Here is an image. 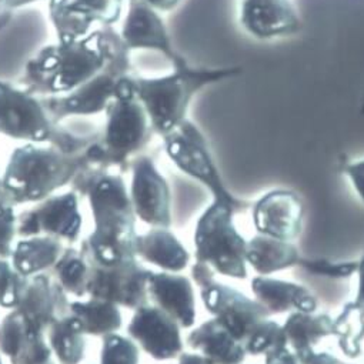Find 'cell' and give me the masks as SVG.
Returning <instances> with one entry per match:
<instances>
[{
	"label": "cell",
	"instance_id": "obj_43",
	"mask_svg": "<svg viewBox=\"0 0 364 364\" xmlns=\"http://www.w3.org/2000/svg\"><path fill=\"white\" fill-rule=\"evenodd\" d=\"M49 364H53V363H52V361H50V363H49Z\"/></svg>",
	"mask_w": 364,
	"mask_h": 364
},
{
	"label": "cell",
	"instance_id": "obj_15",
	"mask_svg": "<svg viewBox=\"0 0 364 364\" xmlns=\"http://www.w3.org/2000/svg\"><path fill=\"white\" fill-rule=\"evenodd\" d=\"M252 219L257 235L294 242L303 230V200L293 191H272L252 205Z\"/></svg>",
	"mask_w": 364,
	"mask_h": 364
},
{
	"label": "cell",
	"instance_id": "obj_25",
	"mask_svg": "<svg viewBox=\"0 0 364 364\" xmlns=\"http://www.w3.org/2000/svg\"><path fill=\"white\" fill-rule=\"evenodd\" d=\"M301 255L293 242L256 235L247 242L246 262L257 276H272L273 273L300 266Z\"/></svg>",
	"mask_w": 364,
	"mask_h": 364
},
{
	"label": "cell",
	"instance_id": "obj_24",
	"mask_svg": "<svg viewBox=\"0 0 364 364\" xmlns=\"http://www.w3.org/2000/svg\"><path fill=\"white\" fill-rule=\"evenodd\" d=\"M287 346L301 364H307L316 353V346L331 336L333 317L327 313L294 311L283 324Z\"/></svg>",
	"mask_w": 364,
	"mask_h": 364
},
{
	"label": "cell",
	"instance_id": "obj_5",
	"mask_svg": "<svg viewBox=\"0 0 364 364\" xmlns=\"http://www.w3.org/2000/svg\"><path fill=\"white\" fill-rule=\"evenodd\" d=\"M106 126L103 139L96 146L99 159L113 164H124L130 156L139 153L151 139L149 116L136 96L134 76H123L114 96L106 107Z\"/></svg>",
	"mask_w": 364,
	"mask_h": 364
},
{
	"label": "cell",
	"instance_id": "obj_41",
	"mask_svg": "<svg viewBox=\"0 0 364 364\" xmlns=\"http://www.w3.org/2000/svg\"><path fill=\"white\" fill-rule=\"evenodd\" d=\"M177 364H212V363L196 351H193V353H185L183 351L178 355V363Z\"/></svg>",
	"mask_w": 364,
	"mask_h": 364
},
{
	"label": "cell",
	"instance_id": "obj_10",
	"mask_svg": "<svg viewBox=\"0 0 364 364\" xmlns=\"http://www.w3.org/2000/svg\"><path fill=\"white\" fill-rule=\"evenodd\" d=\"M0 134L29 143H43L52 140L55 124L36 95L0 82Z\"/></svg>",
	"mask_w": 364,
	"mask_h": 364
},
{
	"label": "cell",
	"instance_id": "obj_37",
	"mask_svg": "<svg viewBox=\"0 0 364 364\" xmlns=\"http://www.w3.org/2000/svg\"><path fill=\"white\" fill-rule=\"evenodd\" d=\"M264 364H301L289 346H280L264 354Z\"/></svg>",
	"mask_w": 364,
	"mask_h": 364
},
{
	"label": "cell",
	"instance_id": "obj_7",
	"mask_svg": "<svg viewBox=\"0 0 364 364\" xmlns=\"http://www.w3.org/2000/svg\"><path fill=\"white\" fill-rule=\"evenodd\" d=\"M163 144L173 164L198 180L212 193L215 200L228 203L236 213L252 208L249 202L233 196L226 188L205 134L192 120H183L174 130L163 136Z\"/></svg>",
	"mask_w": 364,
	"mask_h": 364
},
{
	"label": "cell",
	"instance_id": "obj_1",
	"mask_svg": "<svg viewBox=\"0 0 364 364\" xmlns=\"http://www.w3.org/2000/svg\"><path fill=\"white\" fill-rule=\"evenodd\" d=\"M120 35L110 28L46 46L26 65V85L33 95H68L82 87L109 65L129 56Z\"/></svg>",
	"mask_w": 364,
	"mask_h": 364
},
{
	"label": "cell",
	"instance_id": "obj_11",
	"mask_svg": "<svg viewBox=\"0 0 364 364\" xmlns=\"http://www.w3.org/2000/svg\"><path fill=\"white\" fill-rule=\"evenodd\" d=\"M130 200L136 219L151 228L171 226V195L167 180L147 156L132 163Z\"/></svg>",
	"mask_w": 364,
	"mask_h": 364
},
{
	"label": "cell",
	"instance_id": "obj_26",
	"mask_svg": "<svg viewBox=\"0 0 364 364\" xmlns=\"http://www.w3.org/2000/svg\"><path fill=\"white\" fill-rule=\"evenodd\" d=\"M65 247L50 236H32L19 240L12 252L14 267L25 277H32L53 269Z\"/></svg>",
	"mask_w": 364,
	"mask_h": 364
},
{
	"label": "cell",
	"instance_id": "obj_8",
	"mask_svg": "<svg viewBox=\"0 0 364 364\" xmlns=\"http://www.w3.org/2000/svg\"><path fill=\"white\" fill-rule=\"evenodd\" d=\"M191 273L200 290L206 310L240 341H245L252 330L270 316V311L260 301L245 296L229 284L219 283L208 264L195 260Z\"/></svg>",
	"mask_w": 364,
	"mask_h": 364
},
{
	"label": "cell",
	"instance_id": "obj_31",
	"mask_svg": "<svg viewBox=\"0 0 364 364\" xmlns=\"http://www.w3.org/2000/svg\"><path fill=\"white\" fill-rule=\"evenodd\" d=\"M243 344L247 355H264L280 346H287V340L283 326L267 317L252 330Z\"/></svg>",
	"mask_w": 364,
	"mask_h": 364
},
{
	"label": "cell",
	"instance_id": "obj_40",
	"mask_svg": "<svg viewBox=\"0 0 364 364\" xmlns=\"http://www.w3.org/2000/svg\"><path fill=\"white\" fill-rule=\"evenodd\" d=\"M307 364H351V363H344L338 360L336 355L321 351V353H314V355Z\"/></svg>",
	"mask_w": 364,
	"mask_h": 364
},
{
	"label": "cell",
	"instance_id": "obj_42",
	"mask_svg": "<svg viewBox=\"0 0 364 364\" xmlns=\"http://www.w3.org/2000/svg\"><path fill=\"white\" fill-rule=\"evenodd\" d=\"M0 364H4V361H2V357H0Z\"/></svg>",
	"mask_w": 364,
	"mask_h": 364
},
{
	"label": "cell",
	"instance_id": "obj_17",
	"mask_svg": "<svg viewBox=\"0 0 364 364\" xmlns=\"http://www.w3.org/2000/svg\"><path fill=\"white\" fill-rule=\"evenodd\" d=\"M239 21L259 41L287 38L301 26L291 0H240Z\"/></svg>",
	"mask_w": 364,
	"mask_h": 364
},
{
	"label": "cell",
	"instance_id": "obj_22",
	"mask_svg": "<svg viewBox=\"0 0 364 364\" xmlns=\"http://www.w3.org/2000/svg\"><path fill=\"white\" fill-rule=\"evenodd\" d=\"M186 344L212 364H243L247 357L243 341L215 317L195 327L189 333Z\"/></svg>",
	"mask_w": 364,
	"mask_h": 364
},
{
	"label": "cell",
	"instance_id": "obj_23",
	"mask_svg": "<svg viewBox=\"0 0 364 364\" xmlns=\"http://www.w3.org/2000/svg\"><path fill=\"white\" fill-rule=\"evenodd\" d=\"M136 256L170 273L183 272L191 264L188 249L173 232L164 228H151L144 235H137Z\"/></svg>",
	"mask_w": 364,
	"mask_h": 364
},
{
	"label": "cell",
	"instance_id": "obj_13",
	"mask_svg": "<svg viewBox=\"0 0 364 364\" xmlns=\"http://www.w3.org/2000/svg\"><path fill=\"white\" fill-rule=\"evenodd\" d=\"M124 0H49V12L59 42L87 36L92 25L110 28L123 11Z\"/></svg>",
	"mask_w": 364,
	"mask_h": 364
},
{
	"label": "cell",
	"instance_id": "obj_3",
	"mask_svg": "<svg viewBox=\"0 0 364 364\" xmlns=\"http://www.w3.org/2000/svg\"><path fill=\"white\" fill-rule=\"evenodd\" d=\"M240 73V66L196 69L186 63L161 77L134 76V92L149 116L153 133L163 137L188 119L192 100L202 89Z\"/></svg>",
	"mask_w": 364,
	"mask_h": 364
},
{
	"label": "cell",
	"instance_id": "obj_20",
	"mask_svg": "<svg viewBox=\"0 0 364 364\" xmlns=\"http://www.w3.org/2000/svg\"><path fill=\"white\" fill-rule=\"evenodd\" d=\"M0 353L11 364H49L53 354L46 334L33 330L18 310L0 323Z\"/></svg>",
	"mask_w": 364,
	"mask_h": 364
},
{
	"label": "cell",
	"instance_id": "obj_30",
	"mask_svg": "<svg viewBox=\"0 0 364 364\" xmlns=\"http://www.w3.org/2000/svg\"><path fill=\"white\" fill-rule=\"evenodd\" d=\"M52 270L55 282L66 294L76 297L87 294L89 264L83 252L73 247L65 249Z\"/></svg>",
	"mask_w": 364,
	"mask_h": 364
},
{
	"label": "cell",
	"instance_id": "obj_18",
	"mask_svg": "<svg viewBox=\"0 0 364 364\" xmlns=\"http://www.w3.org/2000/svg\"><path fill=\"white\" fill-rule=\"evenodd\" d=\"M66 293L45 273L29 277L18 310L36 331L45 333L62 316L70 313Z\"/></svg>",
	"mask_w": 364,
	"mask_h": 364
},
{
	"label": "cell",
	"instance_id": "obj_19",
	"mask_svg": "<svg viewBox=\"0 0 364 364\" xmlns=\"http://www.w3.org/2000/svg\"><path fill=\"white\" fill-rule=\"evenodd\" d=\"M147 291L154 306L173 317L181 328H192L196 324V296L189 277L180 273L151 272Z\"/></svg>",
	"mask_w": 364,
	"mask_h": 364
},
{
	"label": "cell",
	"instance_id": "obj_33",
	"mask_svg": "<svg viewBox=\"0 0 364 364\" xmlns=\"http://www.w3.org/2000/svg\"><path fill=\"white\" fill-rule=\"evenodd\" d=\"M28 280L8 259H0V307L15 310L19 306Z\"/></svg>",
	"mask_w": 364,
	"mask_h": 364
},
{
	"label": "cell",
	"instance_id": "obj_32",
	"mask_svg": "<svg viewBox=\"0 0 364 364\" xmlns=\"http://www.w3.org/2000/svg\"><path fill=\"white\" fill-rule=\"evenodd\" d=\"M139 346L130 338L117 333L103 337L100 364H139Z\"/></svg>",
	"mask_w": 364,
	"mask_h": 364
},
{
	"label": "cell",
	"instance_id": "obj_2",
	"mask_svg": "<svg viewBox=\"0 0 364 364\" xmlns=\"http://www.w3.org/2000/svg\"><path fill=\"white\" fill-rule=\"evenodd\" d=\"M87 196L95 230L86 240L85 250L102 264L137 259L136 215L123 178L99 176L89 186Z\"/></svg>",
	"mask_w": 364,
	"mask_h": 364
},
{
	"label": "cell",
	"instance_id": "obj_4",
	"mask_svg": "<svg viewBox=\"0 0 364 364\" xmlns=\"http://www.w3.org/2000/svg\"><path fill=\"white\" fill-rule=\"evenodd\" d=\"M75 171V163L65 153L28 143L12 153L2 181L15 205L39 203L66 186Z\"/></svg>",
	"mask_w": 364,
	"mask_h": 364
},
{
	"label": "cell",
	"instance_id": "obj_39",
	"mask_svg": "<svg viewBox=\"0 0 364 364\" xmlns=\"http://www.w3.org/2000/svg\"><path fill=\"white\" fill-rule=\"evenodd\" d=\"M157 12H173L183 0H141Z\"/></svg>",
	"mask_w": 364,
	"mask_h": 364
},
{
	"label": "cell",
	"instance_id": "obj_27",
	"mask_svg": "<svg viewBox=\"0 0 364 364\" xmlns=\"http://www.w3.org/2000/svg\"><path fill=\"white\" fill-rule=\"evenodd\" d=\"M69 309L79 318L85 336L105 337L117 333L123 323L119 306L106 300L90 297L87 301L70 303Z\"/></svg>",
	"mask_w": 364,
	"mask_h": 364
},
{
	"label": "cell",
	"instance_id": "obj_36",
	"mask_svg": "<svg viewBox=\"0 0 364 364\" xmlns=\"http://www.w3.org/2000/svg\"><path fill=\"white\" fill-rule=\"evenodd\" d=\"M343 174L351 181V185L364 205V159L347 161L341 166Z\"/></svg>",
	"mask_w": 364,
	"mask_h": 364
},
{
	"label": "cell",
	"instance_id": "obj_12",
	"mask_svg": "<svg viewBox=\"0 0 364 364\" xmlns=\"http://www.w3.org/2000/svg\"><path fill=\"white\" fill-rule=\"evenodd\" d=\"M82 229L79 200L75 192L49 196L18 218V235L23 237L50 236L75 243Z\"/></svg>",
	"mask_w": 364,
	"mask_h": 364
},
{
	"label": "cell",
	"instance_id": "obj_34",
	"mask_svg": "<svg viewBox=\"0 0 364 364\" xmlns=\"http://www.w3.org/2000/svg\"><path fill=\"white\" fill-rule=\"evenodd\" d=\"M358 262H331L327 259H301L300 267L311 274L333 277V279H346L357 273Z\"/></svg>",
	"mask_w": 364,
	"mask_h": 364
},
{
	"label": "cell",
	"instance_id": "obj_21",
	"mask_svg": "<svg viewBox=\"0 0 364 364\" xmlns=\"http://www.w3.org/2000/svg\"><path fill=\"white\" fill-rule=\"evenodd\" d=\"M250 286L256 300L260 301L270 314L317 311V297L303 284L270 276H256Z\"/></svg>",
	"mask_w": 364,
	"mask_h": 364
},
{
	"label": "cell",
	"instance_id": "obj_28",
	"mask_svg": "<svg viewBox=\"0 0 364 364\" xmlns=\"http://www.w3.org/2000/svg\"><path fill=\"white\" fill-rule=\"evenodd\" d=\"M48 343L60 364H79L85 357V333L72 313L59 317L48 328Z\"/></svg>",
	"mask_w": 364,
	"mask_h": 364
},
{
	"label": "cell",
	"instance_id": "obj_38",
	"mask_svg": "<svg viewBox=\"0 0 364 364\" xmlns=\"http://www.w3.org/2000/svg\"><path fill=\"white\" fill-rule=\"evenodd\" d=\"M357 262H358V264H357V273L355 274H357L358 283H357V294H355V299L353 301L364 313V255Z\"/></svg>",
	"mask_w": 364,
	"mask_h": 364
},
{
	"label": "cell",
	"instance_id": "obj_29",
	"mask_svg": "<svg viewBox=\"0 0 364 364\" xmlns=\"http://www.w3.org/2000/svg\"><path fill=\"white\" fill-rule=\"evenodd\" d=\"M331 336L336 337L340 351L348 360L363 354L364 343V313L354 301L344 304L340 314L333 318Z\"/></svg>",
	"mask_w": 364,
	"mask_h": 364
},
{
	"label": "cell",
	"instance_id": "obj_14",
	"mask_svg": "<svg viewBox=\"0 0 364 364\" xmlns=\"http://www.w3.org/2000/svg\"><path fill=\"white\" fill-rule=\"evenodd\" d=\"M127 333L146 354L157 361L178 358L185 351L180 324L157 306L144 304L136 309Z\"/></svg>",
	"mask_w": 364,
	"mask_h": 364
},
{
	"label": "cell",
	"instance_id": "obj_6",
	"mask_svg": "<svg viewBox=\"0 0 364 364\" xmlns=\"http://www.w3.org/2000/svg\"><path fill=\"white\" fill-rule=\"evenodd\" d=\"M235 215L236 210L232 206L213 200L196 223L195 259L220 276L245 280L247 240L237 230Z\"/></svg>",
	"mask_w": 364,
	"mask_h": 364
},
{
	"label": "cell",
	"instance_id": "obj_16",
	"mask_svg": "<svg viewBox=\"0 0 364 364\" xmlns=\"http://www.w3.org/2000/svg\"><path fill=\"white\" fill-rule=\"evenodd\" d=\"M120 39L127 50L147 49L160 52L170 60L173 68L188 63L173 48L168 29L159 12L141 0H129Z\"/></svg>",
	"mask_w": 364,
	"mask_h": 364
},
{
	"label": "cell",
	"instance_id": "obj_9",
	"mask_svg": "<svg viewBox=\"0 0 364 364\" xmlns=\"http://www.w3.org/2000/svg\"><path fill=\"white\" fill-rule=\"evenodd\" d=\"M82 252L89 264L87 294L90 297L132 310L149 304L147 283L151 270L141 266L137 259L102 264L85 249Z\"/></svg>",
	"mask_w": 364,
	"mask_h": 364
},
{
	"label": "cell",
	"instance_id": "obj_35",
	"mask_svg": "<svg viewBox=\"0 0 364 364\" xmlns=\"http://www.w3.org/2000/svg\"><path fill=\"white\" fill-rule=\"evenodd\" d=\"M18 235V218L15 205L0 200V259H9L14 252V240Z\"/></svg>",
	"mask_w": 364,
	"mask_h": 364
}]
</instances>
